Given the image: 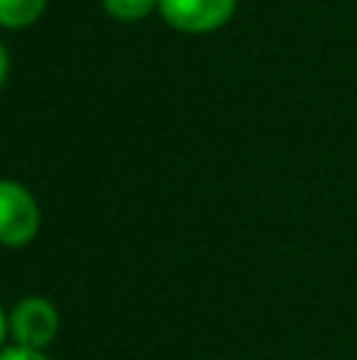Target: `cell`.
Masks as SVG:
<instances>
[{
    "instance_id": "cell-5",
    "label": "cell",
    "mask_w": 357,
    "mask_h": 360,
    "mask_svg": "<svg viewBox=\"0 0 357 360\" xmlns=\"http://www.w3.org/2000/svg\"><path fill=\"white\" fill-rule=\"evenodd\" d=\"M101 6L117 22H139V19L158 13V0H101Z\"/></svg>"
},
{
    "instance_id": "cell-6",
    "label": "cell",
    "mask_w": 357,
    "mask_h": 360,
    "mask_svg": "<svg viewBox=\"0 0 357 360\" xmlns=\"http://www.w3.org/2000/svg\"><path fill=\"white\" fill-rule=\"evenodd\" d=\"M0 360H51L44 351L22 348V345H4L0 348Z\"/></svg>"
},
{
    "instance_id": "cell-7",
    "label": "cell",
    "mask_w": 357,
    "mask_h": 360,
    "mask_svg": "<svg viewBox=\"0 0 357 360\" xmlns=\"http://www.w3.org/2000/svg\"><path fill=\"white\" fill-rule=\"evenodd\" d=\"M6 76H10V54H6L4 41H0V89L6 86Z\"/></svg>"
},
{
    "instance_id": "cell-4",
    "label": "cell",
    "mask_w": 357,
    "mask_h": 360,
    "mask_svg": "<svg viewBox=\"0 0 357 360\" xmlns=\"http://www.w3.org/2000/svg\"><path fill=\"white\" fill-rule=\"evenodd\" d=\"M48 10V0H0V29H29Z\"/></svg>"
},
{
    "instance_id": "cell-3",
    "label": "cell",
    "mask_w": 357,
    "mask_h": 360,
    "mask_svg": "<svg viewBox=\"0 0 357 360\" xmlns=\"http://www.w3.org/2000/svg\"><path fill=\"white\" fill-rule=\"evenodd\" d=\"M238 0H158V16L183 35H209L231 22Z\"/></svg>"
},
{
    "instance_id": "cell-8",
    "label": "cell",
    "mask_w": 357,
    "mask_h": 360,
    "mask_svg": "<svg viewBox=\"0 0 357 360\" xmlns=\"http://www.w3.org/2000/svg\"><path fill=\"white\" fill-rule=\"evenodd\" d=\"M6 338H10V313L0 307V348H4Z\"/></svg>"
},
{
    "instance_id": "cell-2",
    "label": "cell",
    "mask_w": 357,
    "mask_h": 360,
    "mask_svg": "<svg viewBox=\"0 0 357 360\" xmlns=\"http://www.w3.org/2000/svg\"><path fill=\"white\" fill-rule=\"evenodd\" d=\"M57 332H60V313L48 297H22L13 304L10 310V338L13 345L22 348L44 351L48 345H54Z\"/></svg>"
},
{
    "instance_id": "cell-1",
    "label": "cell",
    "mask_w": 357,
    "mask_h": 360,
    "mask_svg": "<svg viewBox=\"0 0 357 360\" xmlns=\"http://www.w3.org/2000/svg\"><path fill=\"white\" fill-rule=\"evenodd\" d=\"M38 228H41V209L32 190L19 180L0 177V247H25L38 237Z\"/></svg>"
}]
</instances>
